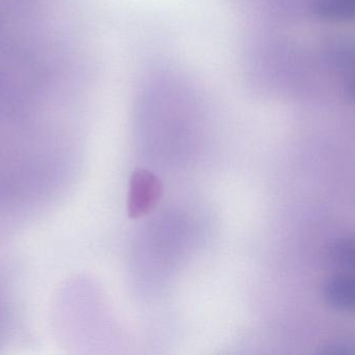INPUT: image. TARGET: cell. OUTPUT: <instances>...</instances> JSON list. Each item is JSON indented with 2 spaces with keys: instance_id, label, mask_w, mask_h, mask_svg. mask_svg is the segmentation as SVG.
<instances>
[{
  "instance_id": "cell-1",
  "label": "cell",
  "mask_w": 355,
  "mask_h": 355,
  "mask_svg": "<svg viewBox=\"0 0 355 355\" xmlns=\"http://www.w3.org/2000/svg\"><path fill=\"white\" fill-rule=\"evenodd\" d=\"M162 188L159 178L144 169H137L132 173L128 193V216L141 218L148 215L161 200Z\"/></svg>"
},
{
  "instance_id": "cell-2",
  "label": "cell",
  "mask_w": 355,
  "mask_h": 355,
  "mask_svg": "<svg viewBox=\"0 0 355 355\" xmlns=\"http://www.w3.org/2000/svg\"><path fill=\"white\" fill-rule=\"evenodd\" d=\"M326 303L338 311H353L355 304V282L353 276L338 273L328 278L324 284Z\"/></svg>"
},
{
  "instance_id": "cell-3",
  "label": "cell",
  "mask_w": 355,
  "mask_h": 355,
  "mask_svg": "<svg viewBox=\"0 0 355 355\" xmlns=\"http://www.w3.org/2000/svg\"><path fill=\"white\" fill-rule=\"evenodd\" d=\"M355 0H311V10L318 19L327 22L352 21Z\"/></svg>"
},
{
  "instance_id": "cell-4",
  "label": "cell",
  "mask_w": 355,
  "mask_h": 355,
  "mask_svg": "<svg viewBox=\"0 0 355 355\" xmlns=\"http://www.w3.org/2000/svg\"><path fill=\"white\" fill-rule=\"evenodd\" d=\"M327 261L331 267L343 272L354 270L355 245L352 238H340L330 244Z\"/></svg>"
},
{
  "instance_id": "cell-5",
  "label": "cell",
  "mask_w": 355,
  "mask_h": 355,
  "mask_svg": "<svg viewBox=\"0 0 355 355\" xmlns=\"http://www.w3.org/2000/svg\"><path fill=\"white\" fill-rule=\"evenodd\" d=\"M324 353H326V354L347 355L351 354L352 351L348 347L345 346V345H336V346L329 347V349Z\"/></svg>"
}]
</instances>
